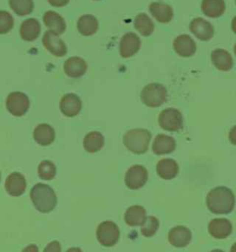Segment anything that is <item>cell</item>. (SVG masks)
<instances>
[{"instance_id": "36", "label": "cell", "mask_w": 236, "mask_h": 252, "mask_svg": "<svg viewBox=\"0 0 236 252\" xmlns=\"http://www.w3.org/2000/svg\"><path fill=\"white\" fill-rule=\"evenodd\" d=\"M229 141H231L232 144L236 146V125L233 126L229 132Z\"/></svg>"}, {"instance_id": "12", "label": "cell", "mask_w": 236, "mask_h": 252, "mask_svg": "<svg viewBox=\"0 0 236 252\" xmlns=\"http://www.w3.org/2000/svg\"><path fill=\"white\" fill-rule=\"evenodd\" d=\"M81 98L75 94H66L60 100V110L67 118H74L81 111Z\"/></svg>"}, {"instance_id": "21", "label": "cell", "mask_w": 236, "mask_h": 252, "mask_svg": "<svg viewBox=\"0 0 236 252\" xmlns=\"http://www.w3.org/2000/svg\"><path fill=\"white\" fill-rule=\"evenodd\" d=\"M88 65L86 61L79 57H72L64 64V71L68 77L78 79L86 73Z\"/></svg>"}, {"instance_id": "17", "label": "cell", "mask_w": 236, "mask_h": 252, "mask_svg": "<svg viewBox=\"0 0 236 252\" xmlns=\"http://www.w3.org/2000/svg\"><path fill=\"white\" fill-rule=\"evenodd\" d=\"M177 147L176 140L165 134H159L156 136L152 143V151L157 156L168 155L173 153Z\"/></svg>"}, {"instance_id": "41", "label": "cell", "mask_w": 236, "mask_h": 252, "mask_svg": "<svg viewBox=\"0 0 236 252\" xmlns=\"http://www.w3.org/2000/svg\"><path fill=\"white\" fill-rule=\"evenodd\" d=\"M210 252H224L223 251H221V250H213V251H211Z\"/></svg>"}, {"instance_id": "6", "label": "cell", "mask_w": 236, "mask_h": 252, "mask_svg": "<svg viewBox=\"0 0 236 252\" xmlns=\"http://www.w3.org/2000/svg\"><path fill=\"white\" fill-rule=\"evenodd\" d=\"M158 122L162 129L170 132H176L183 128L184 119L183 115L178 109L166 108L160 113Z\"/></svg>"}, {"instance_id": "2", "label": "cell", "mask_w": 236, "mask_h": 252, "mask_svg": "<svg viewBox=\"0 0 236 252\" xmlns=\"http://www.w3.org/2000/svg\"><path fill=\"white\" fill-rule=\"evenodd\" d=\"M30 200L38 212L51 213L58 204V197L50 186L38 183L30 190Z\"/></svg>"}, {"instance_id": "19", "label": "cell", "mask_w": 236, "mask_h": 252, "mask_svg": "<svg viewBox=\"0 0 236 252\" xmlns=\"http://www.w3.org/2000/svg\"><path fill=\"white\" fill-rule=\"evenodd\" d=\"M214 67L221 71H230L234 67V60L232 55L225 49H215L210 55Z\"/></svg>"}, {"instance_id": "30", "label": "cell", "mask_w": 236, "mask_h": 252, "mask_svg": "<svg viewBox=\"0 0 236 252\" xmlns=\"http://www.w3.org/2000/svg\"><path fill=\"white\" fill-rule=\"evenodd\" d=\"M9 6L17 15H29L34 8L32 0H9Z\"/></svg>"}, {"instance_id": "3", "label": "cell", "mask_w": 236, "mask_h": 252, "mask_svg": "<svg viewBox=\"0 0 236 252\" xmlns=\"http://www.w3.org/2000/svg\"><path fill=\"white\" fill-rule=\"evenodd\" d=\"M151 133L145 128H133L125 132L123 143L125 148L135 155L145 154L149 146Z\"/></svg>"}, {"instance_id": "35", "label": "cell", "mask_w": 236, "mask_h": 252, "mask_svg": "<svg viewBox=\"0 0 236 252\" xmlns=\"http://www.w3.org/2000/svg\"><path fill=\"white\" fill-rule=\"evenodd\" d=\"M70 0H48L49 4L52 5L53 7H57V8H61V7H65Z\"/></svg>"}, {"instance_id": "31", "label": "cell", "mask_w": 236, "mask_h": 252, "mask_svg": "<svg viewBox=\"0 0 236 252\" xmlns=\"http://www.w3.org/2000/svg\"><path fill=\"white\" fill-rule=\"evenodd\" d=\"M39 178L43 180H52L57 175V167L55 163L49 160L42 161L38 166Z\"/></svg>"}, {"instance_id": "1", "label": "cell", "mask_w": 236, "mask_h": 252, "mask_svg": "<svg viewBox=\"0 0 236 252\" xmlns=\"http://www.w3.org/2000/svg\"><path fill=\"white\" fill-rule=\"evenodd\" d=\"M206 204L207 209L215 215H228L235 208L236 197L227 187H216L207 193Z\"/></svg>"}, {"instance_id": "40", "label": "cell", "mask_w": 236, "mask_h": 252, "mask_svg": "<svg viewBox=\"0 0 236 252\" xmlns=\"http://www.w3.org/2000/svg\"><path fill=\"white\" fill-rule=\"evenodd\" d=\"M231 252H236V242L235 244L232 246V248H231Z\"/></svg>"}, {"instance_id": "9", "label": "cell", "mask_w": 236, "mask_h": 252, "mask_svg": "<svg viewBox=\"0 0 236 252\" xmlns=\"http://www.w3.org/2000/svg\"><path fill=\"white\" fill-rule=\"evenodd\" d=\"M141 41L132 32H126L120 40L119 54L123 59H129L140 51Z\"/></svg>"}, {"instance_id": "37", "label": "cell", "mask_w": 236, "mask_h": 252, "mask_svg": "<svg viewBox=\"0 0 236 252\" xmlns=\"http://www.w3.org/2000/svg\"><path fill=\"white\" fill-rule=\"evenodd\" d=\"M22 252H39V249L35 244H30L27 246Z\"/></svg>"}, {"instance_id": "15", "label": "cell", "mask_w": 236, "mask_h": 252, "mask_svg": "<svg viewBox=\"0 0 236 252\" xmlns=\"http://www.w3.org/2000/svg\"><path fill=\"white\" fill-rule=\"evenodd\" d=\"M26 179L19 172L11 173L5 182V188L8 195L12 197H20L26 190Z\"/></svg>"}, {"instance_id": "25", "label": "cell", "mask_w": 236, "mask_h": 252, "mask_svg": "<svg viewBox=\"0 0 236 252\" xmlns=\"http://www.w3.org/2000/svg\"><path fill=\"white\" fill-rule=\"evenodd\" d=\"M77 28L83 36H91L95 34L99 29V22L96 17L90 14L81 16L78 20Z\"/></svg>"}, {"instance_id": "44", "label": "cell", "mask_w": 236, "mask_h": 252, "mask_svg": "<svg viewBox=\"0 0 236 252\" xmlns=\"http://www.w3.org/2000/svg\"><path fill=\"white\" fill-rule=\"evenodd\" d=\"M94 1H99V0H94Z\"/></svg>"}, {"instance_id": "13", "label": "cell", "mask_w": 236, "mask_h": 252, "mask_svg": "<svg viewBox=\"0 0 236 252\" xmlns=\"http://www.w3.org/2000/svg\"><path fill=\"white\" fill-rule=\"evenodd\" d=\"M174 49L181 58H190L197 51L195 41L187 34H181L174 40Z\"/></svg>"}, {"instance_id": "5", "label": "cell", "mask_w": 236, "mask_h": 252, "mask_svg": "<svg viewBox=\"0 0 236 252\" xmlns=\"http://www.w3.org/2000/svg\"><path fill=\"white\" fill-rule=\"evenodd\" d=\"M96 237L98 242L102 246L111 248L118 243L120 237V230L116 222L104 221L98 225Z\"/></svg>"}, {"instance_id": "14", "label": "cell", "mask_w": 236, "mask_h": 252, "mask_svg": "<svg viewBox=\"0 0 236 252\" xmlns=\"http://www.w3.org/2000/svg\"><path fill=\"white\" fill-rule=\"evenodd\" d=\"M192 239V233L187 227L183 225H177L170 230L168 234V240L170 244L175 248L182 249L190 243Z\"/></svg>"}, {"instance_id": "38", "label": "cell", "mask_w": 236, "mask_h": 252, "mask_svg": "<svg viewBox=\"0 0 236 252\" xmlns=\"http://www.w3.org/2000/svg\"><path fill=\"white\" fill-rule=\"evenodd\" d=\"M232 30L236 34V16L232 21Z\"/></svg>"}, {"instance_id": "20", "label": "cell", "mask_w": 236, "mask_h": 252, "mask_svg": "<svg viewBox=\"0 0 236 252\" xmlns=\"http://www.w3.org/2000/svg\"><path fill=\"white\" fill-rule=\"evenodd\" d=\"M149 12L157 22L161 23H169L174 18V9L165 3L152 2L148 6Z\"/></svg>"}, {"instance_id": "39", "label": "cell", "mask_w": 236, "mask_h": 252, "mask_svg": "<svg viewBox=\"0 0 236 252\" xmlns=\"http://www.w3.org/2000/svg\"><path fill=\"white\" fill-rule=\"evenodd\" d=\"M66 252H83L81 251L80 248H70V249H68Z\"/></svg>"}, {"instance_id": "18", "label": "cell", "mask_w": 236, "mask_h": 252, "mask_svg": "<svg viewBox=\"0 0 236 252\" xmlns=\"http://www.w3.org/2000/svg\"><path fill=\"white\" fill-rule=\"evenodd\" d=\"M44 25L53 33L60 35L65 32L66 24L64 18L55 11H46L43 17Z\"/></svg>"}, {"instance_id": "8", "label": "cell", "mask_w": 236, "mask_h": 252, "mask_svg": "<svg viewBox=\"0 0 236 252\" xmlns=\"http://www.w3.org/2000/svg\"><path fill=\"white\" fill-rule=\"evenodd\" d=\"M148 174L143 165L135 164L126 171L125 184L129 189L137 190L143 188L147 183Z\"/></svg>"}, {"instance_id": "29", "label": "cell", "mask_w": 236, "mask_h": 252, "mask_svg": "<svg viewBox=\"0 0 236 252\" xmlns=\"http://www.w3.org/2000/svg\"><path fill=\"white\" fill-rule=\"evenodd\" d=\"M134 26H135V29L144 37L151 35L154 32V23L145 13H140L139 15L136 16Z\"/></svg>"}, {"instance_id": "11", "label": "cell", "mask_w": 236, "mask_h": 252, "mask_svg": "<svg viewBox=\"0 0 236 252\" xmlns=\"http://www.w3.org/2000/svg\"><path fill=\"white\" fill-rule=\"evenodd\" d=\"M189 30L200 41H209L213 37V25L202 18L194 19L189 24Z\"/></svg>"}, {"instance_id": "24", "label": "cell", "mask_w": 236, "mask_h": 252, "mask_svg": "<svg viewBox=\"0 0 236 252\" xmlns=\"http://www.w3.org/2000/svg\"><path fill=\"white\" fill-rule=\"evenodd\" d=\"M33 139L41 146H48L56 139L55 129L48 124H40L34 128Z\"/></svg>"}, {"instance_id": "26", "label": "cell", "mask_w": 236, "mask_h": 252, "mask_svg": "<svg viewBox=\"0 0 236 252\" xmlns=\"http://www.w3.org/2000/svg\"><path fill=\"white\" fill-rule=\"evenodd\" d=\"M226 9L224 0H202L201 10L209 18H219L223 15Z\"/></svg>"}, {"instance_id": "10", "label": "cell", "mask_w": 236, "mask_h": 252, "mask_svg": "<svg viewBox=\"0 0 236 252\" xmlns=\"http://www.w3.org/2000/svg\"><path fill=\"white\" fill-rule=\"evenodd\" d=\"M43 45L48 52L51 53L52 55L58 58L64 57L67 53L65 42L59 35L53 33L50 31L44 32Z\"/></svg>"}, {"instance_id": "32", "label": "cell", "mask_w": 236, "mask_h": 252, "mask_svg": "<svg viewBox=\"0 0 236 252\" xmlns=\"http://www.w3.org/2000/svg\"><path fill=\"white\" fill-rule=\"evenodd\" d=\"M160 225L159 220L155 216H147L145 222L141 225V235L145 237L154 236Z\"/></svg>"}, {"instance_id": "4", "label": "cell", "mask_w": 236, "mask_h": 252, "mask_svg": "<svg viewBox=\"0 0 236 252\" xmlns=\"http://www.w3.org/2000/svg\"><path fill=\"white\" fill-rule=\"evenodd\" d=\"M140 100L148 107H159L167 100V90L161 83H148L141 91Z\"/></svg>"}, {"instance_id": "33", "label": "cell", "mask_w": 236, "mask_h": 252, "mask_svg": "<svg viewBox=\"0 0 236 252\" xmlns=\"http://www.w3.org/2000/svg\"><path fill=\"white\" fill-rule=\"evenodd\" d=\"M14 26V19L10 13L5 10H0V34H6L12 30Z\"/></svg>"}, {"instance_id": "7", "label": "cell", "mask_w": 236, "mask_h": 252, "mask_svg": "<svg viewBox=\"0 0 236 252\" xmlns=\"http://www.w3.org/2000/svg\"><path fill=\"white\" fill-rule=\"evenodd\" d=\"M7 111L12 116L20 118L24 116L30 108V99L25 94L13 92L8 94L6 101Z\"/></svg>"}, {"instance_id": "23", "label": "cell", "mask_w": 236, "mask_h": 252, "mask_svg": "<svg viewBox=\"0 0 236 252\" xmlns=\"http://www.w3.org/2000/svg\"><path fill=\"white\" fill-rule=\"evenodd\" d=\"M41 32V25L35 19H27L21 24L20 34L22 40L32 42L39 37Z\"/></svg>"}, {"instance_id": "28", "label": "cell", "mask_w": 236, "mask_h": 252, "mask_svg": "<svg viewBox=\"0 0 236 252\" xmlns=\"http://www.w3.org/2000/svg\"><path fill=\"white\" fill-rule=\"evenodd\" d=\"M104 146V137L99 131L88 132L83 140V147L89 154H95Z\"/></svg>"}, {"instance_id": "43", "label": "cell", "mask_w": 236, "mask_h": 252, "mask_svg": "<svg viewBox=\"0 0 236 252\" xmlns=\"http://www.w3.org/2000/svg\"><path fill=\"white\" fill-rule=\"evenodd\" d=\"M0 180H1V173H0Z\"/></svg>"}, {"instance_id": "16", "label": "cell", "mask_w": 236, "mask_h": 252, "mask_svg": "<svg viewBox=\"0 0 236 252\" xmlns=\"http://www.w3.org/2000/svg\"><path fill=\"white\" fill-rule=\"evenodd\" d=\"M208 233L216 239H225L233 232V224L225 218H216L208 223Z\"/></svg>"}, {"instance_id": "27", "label": "cell", "mask_w": 236, "mask_h": 252, "mask_svg": "<svg viewBox=\"0 0 236 252\" xmlns=\"http://www.w3.org/2000/svg\"><path fill=\"white\" fill-rule=\"evenodd\" d=\"M146 210L140 205H133L125 213V222L129 226L142 225L146 220Z\"/></svg>"}, {"instance_id": "34", "label": "cell", "mask_w": 236, "mask_h": 252, "mask_svg": "<svg viewBox=\"0 0 236 252\" xmlns=\"http://www.w3.org/2000/svg\"><path fill=\"white\" fill-rule=\"evenodd\" d=\"M44 252H61V244L57 240L52 241L45 247Z\"/></svg>"}, {"instance_id": "45", "label": "cell", "mask_w": 236, "mask_h": 252, "mask_svg": "<svg viewBox=\"0 0 236 252\" xmlns=\"http://www.w3.org/2000/svg\"></svg>"}, {"instance_id": "42", "label": "cell", "mask_w": 236, "mask_h": 252, "mask_svg": "<svg viewBox=\"0 0 236 252\" xmlns=\"http://www.w3.org/2000/svg\"><path fill=\"white\" fill-rule=\"evenodd\" d=\"M234 50H235V55H236V45H235V48H234Z\"/></svg>"}, {"instance_id": "22", "label": "cell", "mask_w": 236, "mask_h": 252, "mask_svg": "<svg viewBox=\"0 0 236 252\" xmlns=\"http://www.w3.org/2000/svg\"><path fill=\"white\" fill-rule=\"evenodd\" d=\"M157 174L164 180H171L177 177L179 173V165L174 159L165 158L159 161L156 166Z\"/></svg>"}]
</instances>
